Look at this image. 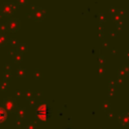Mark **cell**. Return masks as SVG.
I'll return each instance as SVG.
<instances>
[{
  "label": "cell",
  "mask_w": 129,
  "mask_h": 129,
  "mask_svg": "<svg viewBox=\"0 0 129 129\" xmlns=\"http://www.w3.org/2000/svg\"><path fill=\"white\" fill-rule=\"evenodd\" d=\"M36 116L41 120H46L48 118V116H49V108H48V106L45 105V104L41 105L36 111Z\"/></svg>",
  "instance_id": "6da1fadb"
},
{
  "label": "cell",
  "mask_w": 129,
  "mask_h": 129,
  "mask_svg": "<svg viewBox=\"0 0 129 129\" xmlns=\"http://www.w3.org/2000/svg\"><path fill=\"white\" fill-rule=\"evenodd\" d=\"M5 119H6V112L4 109L0 108V123L3 122Z\"/></svg>",
  "instance_id": "7a4b0ae2"
}]
</instances>
